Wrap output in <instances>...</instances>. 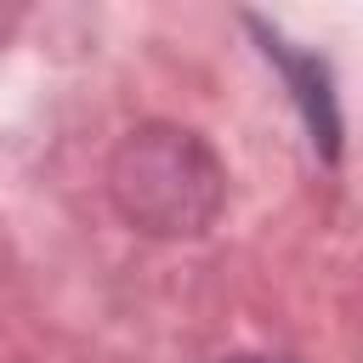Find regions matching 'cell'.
<instances>
[{
    "instance_id": "cell-3",
    "label": "cell",
    "mask_w": 363,
    "mask_h": 363,
    "mask_svg": "<svg viewBox=\"0 0 363 363\" xmlns=\"http://www.w3.org/2000/svg\"><path fill=\"white\" fill-rule=\"evenodd\" d=\"M221 363H289V357H267V352H238V357H221Z\"/></svg>"
},
{
    "instance_id": "cell-2",
    "label": "cell",
    "mask_w": 363,
    "mask_h": 363,
    "mask_svg": "<svg viewBox=\"0 0 363 363\" xmlns=\"http://www.w3.org/2000/svg\"><path fill=\"white\" fill-rule=\"evenodd\" d=\"M267 57H272V62L289 74V85H295V102L306 108L312 142L323 136V147L335 153V102H329V79H323L318 57H289V51H284V40H272V34H267Z\"/></svg>"
},
{
    "instance_id": "cell-1",
    "label": "cell",
    "mask_w": 363,
    "mask_h": 363,
    "mask_svg": "<svg viewBox=\"0 0 363 363\" xmlns=\"http://www.w3.org/2000/svg\"><path fill=\"white\" fill-rule=\"evenodd\" d=\"M108 193L130 227H142L153 238H182V233H204L216 221L227 176L193 130L142 125L119 142V153L108 164Z\"/></svg>"
}]
</instances>
